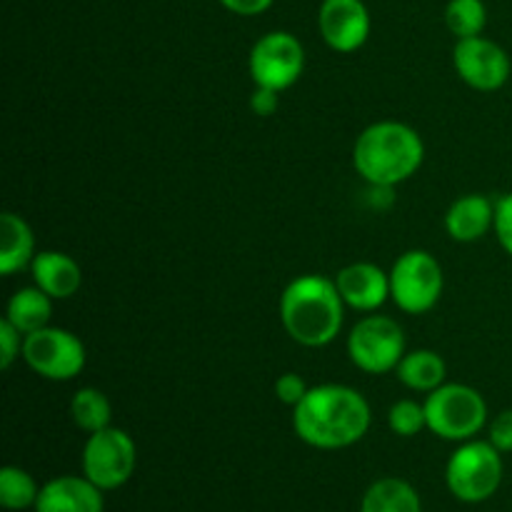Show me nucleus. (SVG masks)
Instances as JSON below:
<instances>
[{"instance_id":"bb28decb","label":"nucleus","mask_w":512,"mask_h":512,"mask_svg":"<svg viewBox=\"0 0 512 512\" xmlns=\"http://www.w3.org/2000/svg\"><path fill=\"white\" fill-rule=\"evenodd\" d=\"M308 390V383L295 373H285L275 380V395H278L280 403L290 405V408H295L308 395Z\"/></svg>"},{"instance_id":"1a4fd4ad","label":"nucleus","mask_w":512,"mask_h":512,"mask_svg":"<svg viewBox=\"0 0 512 512\" xmlns=\"http://www.w3.org/2000/svg\"><path fill=\"white\" fill-rule=\"evenodd\" d=\"M250 78L255 85L270 90H288L305 70V48L288 30H273L255 40L248 58Z\"/></svg>"},{"instance_id":"c85d7f7f","label":"nucleus","mask_w":512,"mask_h":512,"mask_svg":"<svg viewBox=\"0 0 512 512\" xmlns=\"http://www.w3.org/2000/svg\"><path fill=\"white\" fill-rule=\"evenodd\" d=\"M280 108V93L270 88H260L255 85L253 95H250V110H253L258 118H270V115L278 113Z\"/></svg>"},{"instance_id":"393cba45","label":"nucleus","mask_w":512,"mask_h":512,"mask_svg":"<svg viewBox=\"0 0 512 512\" xmlns=\"http://www.w3.org/2000/svg\"><path fill=\"white\" fill-rule=\"evenodd\" d=\"M23 338L25 335L8 318L0 320V368L10 370V365L23 355Z\"/></svg>"},{"instance_id":"b1692460","label":"nucleus","mask_w":512,"mask_h":512,"mask_svg":"<svg viewBox=\"0 0 512 512\" xmlns=\"http://www.w3.org/2000/svg\"><path fill=\"white\" fill-rule=\"evenodd\" d=\"M388 425L395 435H400V438H415L420 430L428 428L425 405L415 403V400H398V403H393V408H390Z\"/></svg>"},{"instance_id":"412c9836","label":"nucleus","mask_w":512,"mask_h":512,"mask_svg":"<svg viewBox=\"0 0 512 512\" xmlns=\"http://www.w3.org/2000/svg\"><path fill=\"white\" fill-rule=\"evenodd\" d=\"M70 418L88 435L110 428L113 420V405L108 395L98 388H80L70 400Z\"/></svg>"},{"instance_id":"0eeeda50","label":"nucleus","mask_w":512,"mask_h":512,"mask_svg":"<svg viewBox=\"0 0 512 512\" xmlns=\"http://www.w3.org/2000/svg\"><path fill=\"white\" fill-rule=\"evenodd\" d=\"M348 355L363 373H393L405 355L403 328L388 315H368L350 330Z\"/></svg>"},{"instance_id":"f257e3e1","label":"nucleus","mask_w":512,"mask_h":512,"mask_svg":"<svg viewBox=\"0 0 512 512\" xmlns=\"http://www.w3.org/2000/svg\"><path fill=\"white\" fill-rule=\"evenodd\" d=\"M368 400L348 385H318L293 408V430L303 443L320 450L350 448L370 430Z\"/></svg>"},{"instance_id":"a211bd4d","label":"nucleus","mask_w":512,"mask_h":512,"mask_svg":"<svg viewBox=\"0 0 512 512\" xmlns=\"http://www.w3.org/2000/svg\"><path fill=\"white\" fill-rule=\"evenodd\" d=\"M400 383L415 393H433L435 388L445 383L448 365L435 350H413L405 353L403 360L395 368Z\"/></svg>"},{"instance_id":"dca6fc26","label":"nucleus","mask_w":512,"mask_h":512,"mask_svg":"<svg viewBox=\"0 0 512 512\" xmlns=\"http://www.w3.org/2000/svg\"><path fill=\"white\" fill-rule=\"evenodd\" d=\"M495 225V203L485 195L458 198L445 213V230L455 243H475Z\"/></svg>"},{"instance_id":"9b49d317","label":"nucleus","mask_w":512,"mask_h":512,"mask_svg":"<svg viewBox=\"0 0 512 512\" xmlns=\"http://www.w3.org/2000/svg\"><path fill=\"white\" fill-rule=\"evenodd\" d=\"M453 65L460 80L480 93L500 90L512 73L508 50L483 35L458 40L453 48Z\"/></svg>"},{"instance_id":"2eb2a0df","label":"nucleus","mask_w":512,"mask_h":512,"mask_svg":"<svg viewBox=\"0 0 512 512\" xmlns=\"http://www.w3.org/2000/svg\"><path fill=\"white\" fill-rule=\"evenodd\" d=\"M33 283L53 300H68L83 285V270L70 255L60 250H40L30 263Z\"/></svg>"},{"instance_id":"7ed1b4c3","label":"nucleus","mask_w":512,"mask_h":512,"mask_svg":"<svg viewBox=\"0 0 512 512\" xmlns=\"http://www.w3.org/2000/svg\"><path fill=\"white\" fill-rule=\"evenodd\" d=\"M425 160L423 138L410 125L380 120L368 125L353 145V165L375 188H393L420 170Z\"/></svg>"},{"instance_id":"4be33fe9","label":"nucleus","mask_w":512,"mask_h":512,"mask_svg":"<svg viewBox=\"0 0 512 512\" xmlns=\"http://www.w3.org/2000/svg\"><path fill=\"white\" fill-rule=\"evenodd\" d=\"M40 488L33 480V475L25 473L23 468H8L0 470V503L5 510H28L35 508L38 503Z\"/></svg>"},{"instance_id":"4468645a","label":"nucleus","mask_w":512,"mask_h":512,"mask_svg":"<svg viewBox=\"0 0 512 512\" xmlns=\"http://www.w3.org/2000/svg\"><path fill=\"white\" fill-rule=\"evenodd\" d=\"M35 512H103V490L85 475H63L40 488Z\"/></svg>"},{"instance_id":"aec40b11","label":"nucleus","mask_w":512,"mask_h":512,"mask_svg":"<svg viewBox=\"0 0 512 512\" xmlns=\"http://www.w3.org/2000/svg\"><path fill=\"white\" fill-rule=\"evenodd\" d=\"M5 318L15 325L23 335L35 333L40 328H48L53 318V298L33 285V288H20L13 293L5 308Z\"/></svg>"},{"instance_id":"f03ea898","label":"nucleus","mask_w":512,"mask_h":512,"mask_svg":"<svg viewBox=\"0 0 512 512\" xmlns=\"http://www.w3.org/2000/svg\"><path fill=\"white\" fill-rule=\"evenodd\" d=\"M345 303L335 280L323 275H300L280 295V323L295 343L325 348L340 335Z\"/></svg>"},{"instance_id":"f8f14e48","label":"nucleus","mask_w":512,"mask_h":512,"mask_svg":"<svg viewBox=\"0 0 512 512\" xmlns=\"http://www.w3.org/2000/svg\"><path fill=\"white\" fill-rule=\"evenodd\" d=\"M370 10L363 0H323L318 30L335 53H355L370 38Z\"/></svg>"},{"instance_id":"ddd939ff","label":"nucleus","mask_w":512,"mask_h":512,"mask_svg":"<svg viewBox=\"0 0 512 512\" xmlns=\"http://www.w3.org/2000/svg\"><path fill=\"white\" fill-rule=\"evenodd\" d=\"M335 285L348 308L373 313L390 300V273L373 263H350L335 275Z\"/></svg>"},{"instance_id":"a878e982","label":"nucleus","mask_w":512,"mask_h":512,"mask_svg":"<svg viewBox=\"0 0 512 512\" xmlns=\"http://www.w3.org/2000/svg\"><path fill=\"white\" fill-rule=\"evenodd\" d=\"M495 235H498L500 245H503L505 253L512 258V193L503 195V198L495 203Z\"/></svg>"},{"instance_id":"423d86ee","label":"nucleus","mask_w":512,"mask_h":512,"mask_svg":"<svg viewBox=\"0 0 512 512\" xmlns=\"http://www.w3.org/2000/svg\"><path fill=\"white\" fill-rule=\"evenodd\" d=\"M443 268L428 250H408L390 270V300L408 315H423L443 295Z\"/></svg>"},{"instance_id":"20e7f679","label":"nucleus","mask_w":512,"mask_h":512,"mask_svg":"<svg viewBox=\"0 0 512 512\" xmlns=\"http://www.w3.org/2000/svg\"><path fill=\"white\" fill-rule=\"evenodd\" d=\"M428 430L443 440H473L488 423V403L475 388L463 383H443L425 398Z\"/></svg>"},{"instance_id":"6ab92c4d","label":"nucleus","mask_w":512,"mask_h":512,"mask_svg":"<svg viewBox=\"0 0 512 512\" xmlns=\"http://www.w3.org/2000/svg\"><path fill=\"white\" fill-rule=\"evenodd\" d=\"M360 512H423V503L408 480L383 478L365 490Z\"/></svg>"},{"instance_id":"f3484780","label":"nucleus","mask_w":512,"mask_h":512,"mask_svg":"<svg viewBox=\"0 0 512 512\" xmlns=\"http://www.w3.org/2000/svg\"><path fill=\"white\" fill-rule=\"evenodd\" d=\"M0 275H13L18 270L28 268L35 258V238L30 225L20 215L3 213L0 220Z\"/></svg>"},{"instance_id":"cd10ccee","label":"nucleus","mask_w":512,"mask_h":512,"mask_svg":"<svg viewBox=\"0 0 512 512\" xmlns=\"http://www.w3.org/2000/svg\"><path fill=\"white\" fill-rule=\"evenodd\" d=\"M490 443L500 450V453H512V410H503L495 415L490 423Z\"/></svg>"},{"instance_id":"39448f33","label":"nucleus","mask_w":512,"mask_h":512,"mask_svg":"<svg viewBox=\"0 0 512 512\" xmlns=\"http://www.w3.org/2000/svg\"><path fill=\"white\" fill-rule=\"evenodd\" d=\"M445 483L463 503H485L503 483V453L490 440H465L450 455Z\"/></svg>"},{"instance_id":"6e6552de","label":"nucleus","mask_w":512,"mask_h":512,"mask_svg":"<svg viewBox=\"0 0 512 512\" xmlns=\"http://www.w3.org/2000/svg\"><path fill=\"white\" fill-rule=\"evenodd\" d=\"M30 370L45 380L65 383L85 368V345L78 335L63 328H40L23 338V355Z\"/></svg>"},{"instance_id":"c756f323","label":"nucleus","mask_w":512,"mask_h":512,"mask_svg":"<svg viewBox=\"0 0 512 512\" xmlns=\"http://www.w3.org/2000/svg\"><path fill=\"white\" fill-rule=\"evenodd\" d=\"M273 3L275 0H220V5L225 10H230L235 15H243V18H253V15L265 13Z\"/></svg>"},{"instance_id":"9d476101","label":"nucleus","mask_w":512,"mask_h":512,"mask_svg":"<svg viewBox=\"0 0 512 512\" xmlns=\"http://www.w3.org/2000/svg\"><path fill=\"white\" fill-rule=\"evenodd\" d=\"M138 450L133 438L120 428L98 430L83 448V475L100 490H118L133 478Z\"/></svg>"},{"instance_id":"5701e85b","label":"nucleus","mask_w":512,"mask_h":512,"mask_svg":"<svg viewBox=\"0 0 512 512\" xmlns=\"http://www.w3.org/2000/svg\"><path fill=\"white\" fill-rule=\"evenodd\" d=\"M445 25L458 40L483 35L488 25V8L483 0H450L445 5Z\"/></svg>"}]
</instances>
